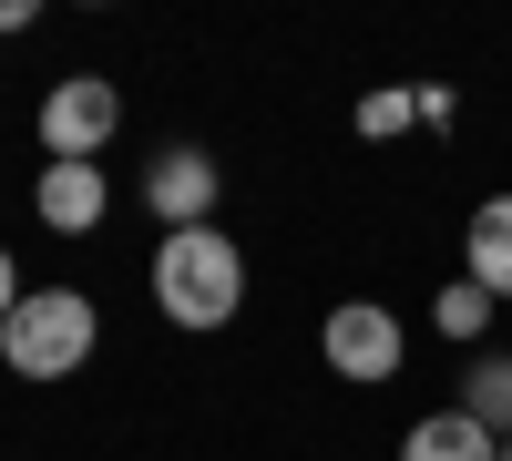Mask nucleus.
Segmentation results:
<instances>
[{
    "instance_id": "nucleus-4",
    "label": "nucleus",
    "mask_w": 512,
    "mask_h": 461,
    "mask_svg": "<svg viewBox=\"0 0 512 461\" xmlns=\"http://www.w3.org/2000/svg\"><path fill=\"white\" fill-rule=\"evenodd\" d=\"M113 123H123V93L103 72H62L52 93H41V154L52 164H93L113 144Z\"/></svg>"
},
{
    "instance_id": "nucleus-5",
    "label": "nucleus",
    "mask_w": 512,
    "mask_h": 461,
    "mask_svg": "<svg viewBox=\"0 0 512 461\" xmlns=\"http://www.w3.org/2000/svg\"><path fill=\"white\" fill-rule=\"evenodd\" d=\"M216 185H226V164H216V154H195V144H175V154H154L144 205L164 216V236H175V226H216Z\"/></svg>"
},
{
    "instance_id": "nucleus-12",
    "label": "nucleus",
    "mask_w": 512,
    "mask_h": 461,
    "mask_svg": "<svg viewBox=\"0 0 512 461\" xmlns=\"http://www.w3.org/2000/svg\"><path fill=\"white\" fill-rule=\"evenodd\" d=\"M21 298H31V287H21V267H11V246H0V318H11Z\"/></svg>"
},
{
    "instance_id": "nucleus-7",
    "label": "nucleus",
    "mask_w": 512,
    "mask_h": 461,
    "mask_svg": "<svg viewBox=\"0 0 512 461\" xmlns=\"http://www.w3.org/2000/svg\"><path fill=\"white\" fill-rule=\"evenodd\" d=\"M461 277L482 298H512V195H482L472 226H461Z\"/></svg>"
},
{
    "instance_id": "nucleus-10",
    "label": "nucleus",
    "mask_w": 512,
    "mask_h": 461,
    "mask_svg": "<svg viewBox=\"0 0 512 461\" xmlns=\"http://www.w3.org/2000/svg\"><path fill=\"white\" fill-rule=\"evenodd\" d=\"M410 123H420V82H379V93L359 103V134H369V144H390V134H410Z\"/></svg>"
},
{
    "instance_id": "nucleus-1",
    "label": "nucleus",
    "mask_w": 512,
    "mask_h": 461,
    "mask_svg": "<svg viewBox=\"0 0 512 461\" xmlns=\"http://www.w3.org/2000/svg\"><path fill=\"white\" fill-rule=\"evenodd\" d=\"M154 308H164V328H226L236 308H246V246L226 236V226H175L154 246Z\"/></svg>"
},
{
    "instance_id": "nucleus-14",
    "label": "nucleus",
    "mask_w": 512,
    "mask_h": 461,
    "mask_svg": "<svg viewBox=\"0 0 512 461\" xmlns=\"http://www.w3.org/2000/svg\"><path fill=\"white\" fill-rule=\"evenodd\" d=\"M502 461H512V441H502Z\"/></svg>"
},
{
    "instance_id": "nucleus-6",
    "label": "nucleus",
    "mask_w": 512,
    "mask_h": 461,
    "mask_svg": "<svg viewBox=\"0 0 512 461\" xmlns=\"http://www.w3.org/2000/svg\"><path fill=\"white\" fill-rule=\"evenodd\" d=\"M31 205H41V226L93 236L103 205H113V185H103V164H41V175H31Z\"/></svg>"
},
{
    "instance_id": "nucleus-8",
    "label": "nucleus",
    "mask_w": 512,
    "mask_h": 461,
    "mask_svg": "<svg viewBox=\"0 0 512 461\" xmlns=\"http://www.w3.org/2000/svg\"><path fill=\"white\" fill-rule=\"evenodd\" d=\"M400 461H502V441L472 421V410H431V421H410V441H400Z\"/></svg>"
},
{
    "instance_id": "nucleus-13",
    "label": "nucleus",
    "mask_w": 512,
    "mask_h": 461,
    "mask_svg": "<svg viewBox=\"0 0 512 461\" xmlns=\"http://www.w3.org/2000/svg\"><path fill=\"white\" fill-rule=\"evenodd\" d=\"M31 21V0H0V31H21Z\"/></svg>"
},
{
    "instance_id": "nucleus-2",
    "label": "nucleus",
    "mask_w": 512,
    "mask_h": 461,
    "mask_svg": "<svg viewBox=\"0 0 512 461\" xmlns=\"http://www.w3.org/2000/svg\"><path fill=\"white\" fill-rule=\"evenodd\" d=\"M93 339H103V318H93L82 287H31V298L0 318V359H11L21 380H72V369L93 359Z\"/></svg>"
},
{
    "instance_id": "nucleus-9",
    "label": "nucleus",
    "mask_w": 512,
    "mask_h": 461,
    "mask_svg": "<svg viewBox=\"0 0 512 461\" xmlns=\"http://www.w3.org/2000/svg\"><path fill=\"white\" fill-rule=\"evenodd\" d=\"M461 410H472L492 441H512V349H482L472 369H461Z\"/></svg>"
},
{
    "instance_id": "nucleus-3",
    "label": "nucleus",
    "mask_w": 512,
    "mask_h": 461,
    "mask_svg": "<svg viewBox=\"0 0 512 461\" xmlns=\"http://www.w3.org/2000/svg\"><path fill=\"white\" fill-rule=\"evenodd\" d=\"M318 349H328V369L338 380H359V390H379V380H400V359H410V328L379 308V298H338L328 318H318Z\"/></svg>"
},
{
    "instance_id": "nucleus-11",
    "label": "nucleus",
    "mask_w": 512,
    "mask_h": 461,
    "mask_svg": "<svg viewBox=\"0 0 512 461\" xmlns=\"http://www.w3.org/2000/svg\"><path fill=\"white\" fill-rule=\"evenodd\" d=\"M431 328H441V339H482V328H492V298H482L472 277H451L441 298H431Z\"/></svg>"
}]
</instances>
